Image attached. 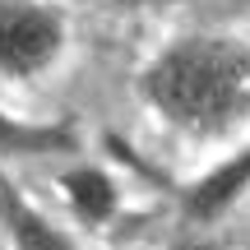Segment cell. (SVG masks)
<instances>
[{"mask_svg":"<svg viewBox=\"0 0 250 250\" xmlns=\"http://www.w3.org/2000/svg\"><path fill=\"white\" fill-rule=\"evenodd\" d=\"M0 213H5V223H9V236H14V246L19 250H74L70 241H65L61 232H56L46 218H37L33 208L23 204V199L14 195V190L0 181Z\"/></svg>","mask_w":250,"mask_h":250,"instance_id":"277c9868","label":"cell"},{"mask_svg":"<svg viewBox=\"0 0 250 250\" xmlns=\"http://www.w3.org/2000/svg\"><path fill=\"white\" fill-rule=\"evenodd\" d=\"M246 186H250V148L236 153V158L223 162V167H213L195 190H190V213H195V218H213V213H223V208L232 204V199L241 195Z\"/></svg>","mask_w":250,"mask_h":250,"instance_id":"3957f363","label":"cell"},{"mask_svg":"<svg viewBox=\"0 0 250 250\" xmlns=\"http://www.w3.org/2000/svg\"><path fill=\"white\" fill-rule=\"evenodd\" d=\"M65 190H70V204L79 218H88V223H102V218H111V208H116V190H111L107 171L98 167H79L65 176Z\"/></svg>","mask_w":250,"mask_h":250,"instance_id":"5b68a950","label":"cell"},{"mask_svg":"<svg viewBox=\"0 0 250 250\" xmlns=\"http://www.w3.org/2000/svg\"><path fill=\"white\" fill-rule=\"evenodd\" d=\"M144 93L181 130H223L250 102V46L241 37H181L148 65Z\"/></svg>","mask_w":250,"mask_h":250,"instance_id":"6da1fadb","label":"cell"},{"mask_svg":"<svg viewBox=\"0 0 250 250\" xmlns=\"http://www.w3.org/2000/svg\"><path fill=\"white\" fill-rule=\"evenodd\" d=\"M74 134L61 125H19L9 116H0V153H56L70 148Z\"/></svg>","mask_w":250,"mask_h":250,"instance_id":"8992f818","label":"cell"},{"mask_svg":"<svg viewBox=\"0 0 250 250\" xmlns=\"http://www.w3.org/2000/svg\"><path fill=\"white\" fill-rule=\"evenodd\" d=\"M61 51V19L46 5L28 0H0V70L28 79L46 70Z\"/></svg>","mask_w":250,"mask_h":250,"instance_id":"7a4b0ae2","label":"cell"}]
</instances>
